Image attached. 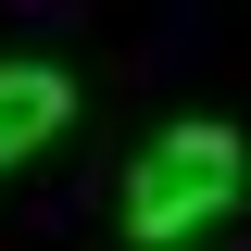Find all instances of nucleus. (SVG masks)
<instances>
[{
	"instance_id": "f03ea898",
	"label": "nucleus",
	"mask_w": 251,
	"mask_h": 251,
	"mask_svg": "<svg viewBox=\"0 0 251 251\" xmlns=\"http://www.w3.org/2000/svg\"><path fill=\"white\" fill-rule=\"evenodd\" d=\"M63 113H75V88H63L50 63H0V163H25L63 138Z\"/></svg>"
},
{
	"instance_id": "f257e3e1",
	"label": "nucleus",
	"mask_w": 251,
	"mask_h": 251,
	"mask_svg": "<svg viewBox=\"0 0 251 251\" xmlns=\"http://www.w3.org/2000/svg\"><path fill=\"white\" fill-rule=\"evenodd\" d=\"M239 188H251L239 126L188 113V126H163L151 151H138V176H126V239H138V251H188L201 226H226V214H239Z\"/></svg>"
}]
</instances>
